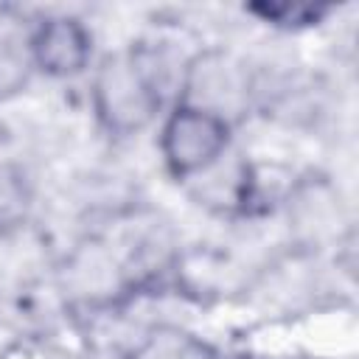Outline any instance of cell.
Returning <instances> with one entry per match:
<instances>
[{
	"label": "cell",
	"instance_id": "6da1fadb",
	"mask_svg": "<svg viewBox=\"0 0 359 359\" xmlns=\"http://www.w3.org/2000/svg\"><path fill=\"white\" fill-rule=\"evenodd\" d=\"M163 104L160 81L137 50H121L101 59L93 76V109L109 135H135L146 129Z\"/></svg>",
	"mask_w": 359,
	"mask_h": 359
},
{
	"label": "cell",
	"instance_id": "7a4b0ae2",
	"mask_svg": "<svg viewBox=\"0 0 359 359\" xmlns=\"http://www.w3.org/2000/svg\"><path fill=\"white\" fill-rule=\"evenodd\" d=\"M230 143V123L208 109L177 104L160 129V151L165 168L177 180L199 177L219 163Z\"/></svg>",
	"mask_w": 359,
	"mask_h": 359
},
{
	"label": "cell",
	"instance_id": "3957f363",
	"mask_svg": "<svg viewBox=\"0 0 359 359\" xmlns=\"http://www.w3.org/2000/svg\"><path fill=\"white\" fill-rule=\"evenodd\" d=\"M28 56L34 70H42L53 79H70L87 70L93 56V36L76 17H48L31 34Z\"/></svg>",
	"mask_w": 359,
	"mask_h": 359
},
{
	"label": "cell",
	"instance_id": "277c9868",
	"mask_svg": "<svg viewBox=\"0 0 359 359\" xmlns=\"http://www.w3.org/2000/svg\"><path fill=\"white\" fill-rule=\"evenodd\" d=\"M247 11L275 28L300 31V28H311V25L323 22V17L331 11V6L294 3V0H258V3H250Z\"/></svg>",
	"mask_w": 359,
	"mask_h": 359
},
{
	"label": "cell",
	"instance_id": "5b68a950",
	"mask_svg": "<svg viewBox=\"0 0 359 359\" xmlns=\"http://www.w3.org/2000/svg\"><path fill=\"white\" fill-rule=\"evenodd\" d=\"M31 73L34 62L28 56V48H20L11 39H0V101L22 93L31 81Z\"/></svg>",
	"mask_w": 359,
	"mask_h": 359
},
{
	"label": "cell",
	"instance_id": "8992f818",
	"mask_svg": "<svg viewBox=\"0 0 359 359\" xmlns=\"http://www.w3.org/2000/svg\"><path fill=\"white\" fill-rule=\"evenodd\" d=\"M233 359H264V356H255V353H238V356H233Z\"/></svg>",
	"mask_w": 359,
	"mask_h": 359
},
{
	"label": "cell",
	"instance_id": "52a82bcc",
	"mask_svg": "<svg viewBox=\"0 0 359 359\" xmlns=\"http://www.w3.org/2000/svg\"><path fill=\"white\" fill-rule=\"evenodd\" d=\"M289 359H323V356H309V353H303V356H289Z\"/></svg>",
	"mask_w": 359,
	"mask_h": 359
}]
</instances>
